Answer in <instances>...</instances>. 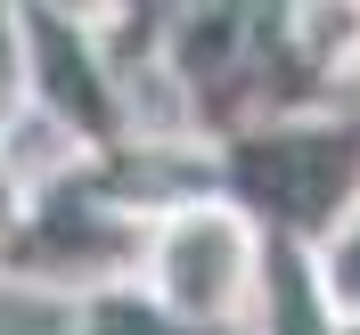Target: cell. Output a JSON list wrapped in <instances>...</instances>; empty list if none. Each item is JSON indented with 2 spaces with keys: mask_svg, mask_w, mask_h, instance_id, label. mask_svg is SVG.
Masks as SVG:
<instances>
[{
  "mask_svg": "<svg viewBox=\"0 0 360 335\" xmlns=\"http://www.w3.org/2000/svg\"><path fill=\"white\" fill-rule=\"evenodd\" d=\"M213 188L246 204L278 237H319L360 197V107L344 98H295V107L238 114L205 139Z\"/></svg>",
  "mask_w": 360,
  "mask_h": 335,
  "instance_id": "cell-1",
  "label": "cell"
},
{
  "mask_svg": "<svg viewBox=\"0 0 360 335\" xmlns=\"http://www.w3.org/2000/svg\"><path fill=\"white\" fill-rule=\"evenodd\" d=\"M66 8H98V0H66Z\"/></svg>",
  "mask_w": 360,
  "mask_h": 335,
  "instance_id": "cell-12",
  "label": "cell"
},
{
  "mask_svg": "<svg viewBox=\"0 0 360 335\" xmlns=\"http://www.w3.org/2000/svg\"><path fill=\"white\" fill-rule=\"evenodd\" d=\"M246 335H336V294H328V278L311 262V237H278L270 229Z\"/></svg>",
  "mask_w": 360,
  "mask_h": 335,
  "instance_id": "cell-5",
  "label": "cell"
},
{
  "mask_svg": "<svg viewBox=\"0 0 360 335\" xmlns=\"http://www.w3.org/2000/svg\"><path fill=\"white\" fill-rule=\"evenodd\" d=\"M0 246H8V197H0Z\"/></svg>",
  "mask_w": 360,
  "mask_h": 335,
  "instance_id": "cell-11",
  "label": "cell"
},
{
  "mask_svg": "<svg viewBox=\"0 0 360 335\" xmlns=\"http://www.w3.org/2000/svg\"><path fill=\"white\" fill-rule=\"evenodd\" d=\"M311 262L328 278V294H336V311H360V197L311 237Z\"/></svg>",
  "mask_w": 360,
  "mask_h": 335,
  "instance_id": "cell-8",
  "label": "cell"
},
{
  "mask_svg": "<svg viewBox=\"0 0 360 335\" xmlns=\"http://www.w3.org/2000/svg\"><path fill=\"white\" fill-rule=\"evenodd\" d=\"M74 335H205V327H180L172 311H156L139 287H98L74 303Z\"/></svg>",
  "mask_w": 360,
  "mask_h": 335,
  "instance_id": "cell-7",
  "label": "cell"
},
{
  "mask_svg": "<svg viewBox=\"0 0 360 335\" xmlns=\"http://www.w3.org/2000/svg\"><path fill=\"white\" fill-rule=\"evenodd\" d=\"M25 49H33V107L58 114L82 147L115 156L131 123H123V66L107 25L66 0H25Z\"/></svg>",
  "mask_w": 360,
  "mask_h": 335,
  "instance_id": "cell-4",
  "label": "cell"
},
{
  "mask_svg": "<svg viewBox=\"0 0 360 335\" xmlns=\"http://www.w3.org/2000/svg\"><path fill=\"white\" fill-rule=\"evenodd\" d=\"M278 41L311 98H344L360 82V0H278Z\"/></svg>",
  "mask_w": 360,
  "mask_h": 335,
  "instance_id": "cell-6",
  "label": "cell"
},
{
  "mask_svg": "<svg viewBox=\"0 0 360 335\" xmlns=\"http://www.w3.org/2000/svg\"><path fill=\"white\" fill-rule=\"evenodd\" d=\"M336 335H360V311H336Z\"/></svg>",
  "mask_w": 360,
  "mask_h": 335,
  "instance_id": "cell-10",
  "label": "cell"
},
{
  "mask_svg": "<svg viewBox=\"0 0 360 335\" xmlns=\"http://www.w3.org/2000/svg\"><path fill=\"white\" fill-rule=\"evenodd\" d=\"M33 98V49H25V0H0V123Z\"/></svg>",
  "mask_w": 360,
  "mask_h": 335,
  "instance_id": "cell-9",
  "label": "cell"
},
{
  "mask_svg": "<svg viewBox=\"0 0 360 335\" xmlns=\"http://www.w3.org/2000/svg\"><path fill=\"white\" fill-rule=\"evenodd\" d=\"M139 237H148V197L98 156L90 172L58 180V188H41V197H25V204H8L0 278L82 303V294H98V287H131Z\"/></svg>",
  "mask_w": 360,
  "mask_h": 335,
  "instance_id": "cell-3",
  "label": "cell"
},
{
  "mask_svg": "<svg viewBox=\"0 0 360 335\" xmlns=\"http://www.w3.org/2000/svg\"><path fill=\"white\" fill-rule=\"evenodd\" d=\"M262 246H270V229L254 221L246 204L229 188H213V180H197V188H172V197L148 204V237H139L131 287L156 311H172L180 327L246 335Z\"/></svg>",
  "mask_w": 360,
  "mask_h": 335,
  "instance_id": "cell-2",
  "label": "cell"
}]
</instances>
